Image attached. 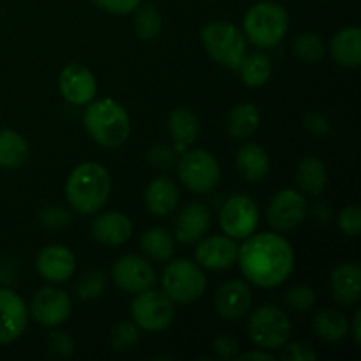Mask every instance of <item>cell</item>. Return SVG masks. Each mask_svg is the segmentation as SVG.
<instances>
[{
  "instance_id": "e0dca14e",
  "label": "cell",
  "mask_w": 361,
  "mask_h": 361,
  "mask_svg": "<svg viewBox=\"0 0 361 361\" xmlns=\"http://www.w3.org/2000/svg\"><path fill=\"white\" fill-rule=\"evenodd\" d=\"M35 268L39 275L48 282H66L76 270V257L66 245H46L35 257Z\"/></svg>"
},
{
  "instance_id": "d6986e66",
  "label": "cell",
  "mask_w": 361,
  "mask_h": 361,
  "mask_svg": "<svg viewBox=\"0 0 361 361\" xmlns=\"http://www.w3.org/2000/svg\"><path fill=\"white\" fill-rule=\"evenodd\" d=\"M330 291L342 307L356 305L361 296V268L358 263L338 264L330 275Z\"/></svg>"
},
{
  "instance_id": "7a4b0ae2",
  "label": "cell",
  "mask_w": 361,
  "mask_h": 361,
  "mask_svg": "<svg viewBox=\"0 0 361 361\" xmlns=\"http://www.w3.org/2000/svg\"><path fill=\"white\" fill-rule=\"evenodd\" d=\"M111 194V176L97 162H83L73 169L66 182L67 203L83 215L101 210Z\"/></svg>"
},
{
  "instance_id": "f1b7e54d",
  "label": "cell",
  "mask_w": 361,
  "mask_h": 361,
  "mask_svg": "<svg viewBox=\"0 0 361 361\" xmlns=\"http://www.w3.org/2000/svg\"><path fill=\"white\" fill-rule=\"evenodd\" d=\"M314 331L319 338L326 342H338L348 335L349 324L344 314L337 309H321L314 317Z\"/></svg>"
},
{
  "instance_id": "7bdbcfd3",
  "label": "cell",
  "mask_w": 361,
  "mask_h": 361,
  "mask_svg": "<svg viewBox=\"0 0 361 361\" xmlns=\"http://www.w3.org/2000/svg\"><path fill=\"white\" fill-rule=\"evenodd\" d=\"M303 127L307 133H310L316 137H324L331 130L330 120L321 113H309L303 116Z\"/></svg>"
},
{
  "instance_id": "ac0fdd59",
  "label": "cell",
  "mask_w": 361,
  "mask_h": 361,
  "mask_svg": "<svg viewBox=\"0 0 361 361\" xmlns=\"http://www.w3.org/2000/svg\"><path fill=\"white\" fill-rule=\"evenodd\" d=\"M238 256V247L235 240L228 235H214L197 245L196 259L197 263L208 270H226L235 264Z\"/></svg>"
},
{
  "instance_id": "60d3db41",
  "label": "cell",
  "mask_w": 361,
  "mask_h": 361,
  "mask_svg": "<svg viewBox=\"0 0 361 361\" xmlns=\"http://www.w3.org/2000/svg\"><path fill=\"white\" fill-rule=\"evenodd\" d=\"M284 353H282V360L286 361H314L317 360V353L314 351L310 345L303 344V342H286Z\"/></svg>"
},
{
  "instance_id": "b9f144b4",
  "label": "cell",
  "mask_w": 361,
  "mask_h": 361,
  "mask_svg": "<svg viewBox=\"0 0 361 361\" xmlns=\"http://www.w3.org/2000/svg\"><path fill=\"white\" fill-rule=\"evenodd\" d=\"M212 351L221 360H233L238 355V342L231 335H219L212 344Z\"/></svg>"
},
{
  "instance_id": "7c38bea8",
  "label": "cell",
  "mask_w": 361,
  "mask_h": 361,
  "mask_svg": "<svg viewBox=\"0 0 361 361\" xmlns=\"http://www.w3.org/2000/svg\"><path fill=\"white\" fill-rule=\"evenodd\" d=\"M71 312H73L71 296L60 288L48 286L35 293L32 298L30 314L42 326H59L69 319Z\"/></svg>"
},
{
  "instance_id": "d4e9b609",
  "label": "cell",
  "mask_w": 361,
  "mask_h": 361,
  "mask_svg": "<svg viewBox=\"0 0 361 361\" xmlns=\"http://www.w3.org/2000/svg\"><path fill=\"white\" fill-rule=\"evenodd\" d=\"M236 168L247 182H259L270 171V157L257 143H247L236 154Z\"/></svg>"
},
{
  "instance_id": "836d02e7",
  "label": "cell",
  "mask_w": 361,
  "mask_h": 361,
  "mask_svg": "<svg viewBox=\"0 0 361 361\" xmlns=\"http://www.w3.org/2000/svg\"><path fill=\"white\" fill-rule=\"evenodd\" d=\"M109 344L116 353H129L140 344V328L134 321H122L115 324L109 335Z\"/></svg>"
},
{
  "instance_id": "8fae6325",
  "label": "cell",
  "mask_w": 361,
  "mask_h": 361,
  "mask_svg": "<svg viewBox=\"0 0 361 361\" xmlns=\"http://www.w3.org/2000/svg\"><path fill=\"white\" fill-rule=\"evenodd\" d=\"M307 215V200L302 192L284 189L271 197L267 208L268 224L277 231H291L303 222Z\"/></svg>"
},
{
  "instance_id": "2e32d148",
  "label": "cell",
  "mask_w": 361,
  "mask_h": 361,
  "mask_svg": "<svg viewBox=\"0 0 361 361\" xmlns=\"http://www.w3.org/2000/svg\"><path fill=\"white\" fill-rule=\"evenodd\" d=\"M28 323V309L23 298L11 289H0V345L23 335Z\"/></svg>"
},
{
  "instance_id": "484cf974",
  "label": "cell",
  "mask_w": 361,
  "mask_h": 361,
  "mask_svg": "<svg viewBox=\"0 0 361 361\" xmlns=\"http://www.w3.org/2000/svg\"><path fill=\"white\" fill-rule=\"evenodd\" d=\"M296 182L302 192L309 196H319L328 182V173L323 161L317 157H305L296 169Z\"/></svg>"
},
{
  "instance_id": "f6af8a7d",
  "label": "cell",
  "mask_w": 361,
  "mask_h": 361,
  "mask_svg": "<svg viewBox=\"0 0 361 361\" xmlns=\"http://www.w3.org/2000/svg\"><path fill=\"white\" fill-rule=\"evenodd\" d=\"M235 358L240 360V361H245V360H261V361L270 360L271 361V360H275L274 356H271L270 353L264 351V349H261V351H249V353H245V355H240V356L236 355Z\"/></svg>"
},
{
  "instance_id": "f35d334b",
  "label": "cell",
  "mask_w": 361,
  "mask_h": 361,
  "mask_svg": "<svg viewBox=\"0 0 361 361\" xmlns=\"http://www.w3.org/2000/svg\"><path fill=\"white\" fill-rule=\"evenodd\" d=\"M338 228L348 236H358L361 229V210L358 204H349L338 215Z\"/></svg>"
},
{
  "instance_id": "d6a6232c",
  "label": "cell",
  "mask_w": 361,
  "mask_h": 361,
  "mask_svg": "<svg viewBox=\"0 0 361 361\" xmlns=\"http://www.w3.org/2000/svg\"><path fill=\"white\" fill-rule=\"evenodd\" d=\"M293 51L302 62L314 63L323 59L326 49H324V42L321 41L319 35L307 32V34L296 35L295 42H293Z\"/></svg>"
},
{
  "instance_id": "d590c367",
  "label": "cell",
  "mask_w": 361,
  "mask_h": 361,
  "mask_svg": "<svg viewBox=\"0 0 361 361\" xmlns=\"http://www.w3.org/2000/svg\"><path fill=\"white\" fill-rule=\"evenodd\" d=\"M316 291L310 286L295 284L286 293V303L296 312H307L316 305Z\"/></svg>"
},
{
  "instance_id": "83f0119b",
  "label": "cell",
  "mask_w": 361,
  "mask_h": 361,
  "mask_svg": "<svg viewBox=\"0 0 361 361\" xmlns=\"http://www.w3.org/2000/svg\"><path fill=\"white\" fill-rule=\"evenodd\" d=\"M28 143L16 130H0V168L16 169L27 162Z\"/></svg>"
},
{
  "instance_id": "bcb514c9",
  "label": "cell",
  "mask_w": 361,
  "mask_h": 361,
  "mask_svg": "<svg viewBox=\"0 0 361 361\" xmlns=\"http://www.w3.org/2000/svg\"><path fill=\"white\" fill-rule=\"evenodd\" d=\"M353 337H355L356 345H361V310H356L353 317Z\"/></svg>"
},
{
  "instance_id": "1f68e13d",
  "label": "cell",
  "mask_w": 361,
  "mask_h": 361,
  "mask_svg": "<svg viewBox=\"0 0 361 361\" xmlns=\"http://www.w3.org/2000/svg\"><path fill=\"white\" fill-rule=\"evenodd\" d=\"M134 30L143 41H154L162 32V14L154 4L140 7L134 16Z\"/></svg>"
},
{
  "instance_id": "7402d4cb",
  "label": "cell",
  "mask_w": 361,
  "mask_h": 361,
  "mask_svg": "<svg viewBox=\"0 0 361 361\" xmlns=\"http://www.w3.org/2000/svg\"><path fill=\"white\" fill-rule=\"evenodd\" d=\"M178 200L180 194L175 182L166 176H157L152 180L145 192V203H147L148 212L155 217H164V215L171 214L178 207Z\"/></svg>"
},
{
  "instance_id": "6da1fadb",
  "label": "cell",
  "mask_w": 361,
  "mask_h": 361,
  "mask_svg": "<svg viewBox=\"0 0 361 361\" xmlns=\"http://www.w3.org/2000/svg\"><path fill=\"white\" fill-rule=\"evenodd\" d=\"M236 261L247 281L257 288H277L288 281L295 270V250L284 236L277 233H259L247 236L238 247Z\"/></svg>"
},
{
  "instance_id": "30bf717a",
  "label": "cell",
  "mask_w": 361,
  "mask_h": 361,
  "mask_svg": "<svg viewBox=\"0 0 361 361\" xmlns=\"http://www.w3.org/2000/svg\"><path fill=\"white\" fill-rule=\"evenodd\" d=\"M219 224L233 240H245L259 224V208L249 196H233L222 207Z\"/></svg>"
},
{
  "instance_id": "ab89813d",
  "label": "cell",
  "mask_w": 361,
  "mask_h": 361,
  "mask_svg": "<svg viewBox=\"0 0 361 361\" xmlns=\"http://www.w3.org/2000/svg\"><path fill=\"white\" fill-rule=\"evenodd\" d=\"M148 161H150L152 166H155V168L168 169L176 162V152L175 148H171L169 145L159 143L148 152Z\"/></svg>"
},
{
  "instance_id": "f546056e",
  "label": "cell",
  "mask_w": 361,
  "mask_h": 361,
  "mask_svg": "<svg viewBox=\"0 0 361 361\" xmlns=\"http://www.w3.org/2000/svg\"><path fill=\"white\" fill-rule=\"evenodd\" d=\"M236 71L240 73V78L247 87H263L271 76V60L263 51L245 53Z\"/></svg>"
},
{
  "instance_id": "5b68a950",
  "label": "cell",
  "mask_w": 361,
  "mask_h": 361,
  "mask_svg": "<svg viewBox=\"0 0 361 361\" xmlns=\"http://www.w3.org/2000/svg\"><path fill=\"white\" fill-rule=\"evenodd\" d=\"M201 44L208 55L228 69L236 71L247 53V39L228 21H212L200 34Z\"/></svg>"
},
{
  "instance_id": "603a6c76",
  "label": "cell",
  "mask_w": 361,
  "mask_h": 361,
  "mask_svg": "<svg viewBox=\"0 0 361 361\" xmlns=\"http://www.w3.org/2000/svg\"><path fill=\"white\" fill-rule=\"evenodd\" d=\"M330 53L335 62L345 69H356L361 63V30L358 27H345L331 39Z\"/></svg>"
},
{
  "instance_id": "9c48e42d",
  "label": "cell",
  "mask_w": 361,
  "mask_h": 361,
  "mask_svg": "<svg viewBox=\"0 0 361 361\" xmlns=\"http://www.w3.org/2000/svg\"><path fill=\"white\" fill-rule=\"evenodd\" d=\"M130 316L137 328L147 331H164L175 319V303L161 291L147 289L137 293L130 303Z\"/></svg>"
},
{
  "instance_id": "3957f363",
  "label": "cell",
  "mask_w": 361,
  "mask_h": 361,
  "mask_svg": "<svg viewBox=\"0 0 361 361\" xmlns=\"http://www.w3.org/2000/svg\"><path fill=\"white\" fill-rule=\"evenodd\" d=\"M83 122L92 140L109 150L122 147L130 133V120L126 108L109 97L88 102Z\"/></svg>"
},
{
  "instance_id": "74e56055",
  "label": "cell",
  "mask_w": 361,
  "mask_h": 361,
  "mask_svg": "<svg viewBox=\"0 0 361 361\" xmlns=\"http://www.w3.org/2000/svg\"><path fill=\"white\" fill-rule=\"evenodd\" d=\"M39 219H41V224L46 226L49 229H60L66 228V226L71 224L73 217H71V212L66 210L62 207H46L42 208L41 214H39Z\"/></svg>"
},
{
  "instance_id": "277c9868",
  "label": "cell",
  "mask_w": 361,
  "mask_h": 361,
  "mask_svg": "<svg viewBox=\"0 0 361 361\" xmlns=\"http://www.w3.org/2000/svg\"><path fill=\"white\" fill-rule=\"evenodd\" d=\"M289 28L288 11L277 2H259L243 16V35L257 48H274Z\"/></svg>"
},
{
  "instance_id": "44dd1931",
  "label": "cell",
  "mask_w": 361,
  "mask_h": 361,
  "mask_svg": "<svg viewBox=\"0 0 361 361\" xmlns=\"http://www.w3.org/2000/svg\"><path fill=\"white\" fill-rule=\"evenodd\" d=\"M92 236L104 245H122L133 236L134 226L127 215L120 212H106L92 222Z\"/></svg>"
},
{
  "instance_id": "4dcf8cb0",
  "label": "cell",
  "mask_w": 361,
  "mask_h": 361,
  "mask_svg": "<svg viewBox=\"0 0 361 361\" xmlns=\"http://www.w3.org/2000/svg\"><path fill=\"white\" fill-rule=\"evenodd\" d=\"M141 250L154 261H169L175 254V240L164 228H150L143 233Z\"/></svg>"
},
{
  "instance_id": "ba28073f",
  "label": "cell",
  "mask_w": 361,
  "mask_h": 361,
  "mask_svg": "<svg viewBox=\"0 0 361 361\" xmlns=\"http://www.w3.org/2000/svg\"><path fill=\"white\" fill-rule=\"evenodd\" d=\"M178 176L194 194H207L221 180V166L214 154L207 150H185L178 161Z\"/></svg>"
},
{
  "instance_id": "8992f818",
  "label": "cell",
  "mask_w": 361,
  "mask_h": 361,
  "mask_svg": "<svg viewBox=\"0 0 361 361\" xmlns=\"http://www.w3.org/2000/svg\"><path fill=\"white\" fill-rule=\"evenodd\" d=\"M207 284L201 267L190 259H175L162 274V293L180 305L200 300L207 291Z\"/></svg>"
},
{
  "instance_id": "4316f807",
  "label": "cell",
  "mask_w": 361,
  "mask_h": 361,
  "mask_svg": "<svg viewBox=\"0 0 361 361\" xmlns=\"http://www.w3.org/2000/svg\"><path fill=\"white\" fill-rule=\"evenodd\" d=\"M261 122V113L257 106L250 102L235 106L228 115V133L235 140H245L252 136Z\"/></svg>"
},
{
  "instance_id": "4fadbf2b",
  "label": "cell",
  "mask_w": 361,
  "mask_h": 361,
  "mask_svg": "<svg viewBox=\"0 0 361 361\" xmlns=\"http://www.w3.org/2000/svg\"><path fill=\"white\" fill-rule=\"evenodd\" d=\"M113 281L122 291L137 295L155 284V271L147 259L134 254L120 257L113 267Z\"/></svg>"
},
{
  "instance_id": "8d00e7d4",
  "label": "cell",
  "mask_w": 361,
  "mask_h": 361,
  "mask_svg": "<svg viewBox=\"0 0 361 361\" xmlns=\"http://www.w3.org/2000/svg\"><path fill=\"white\" fill-rule=\"evenodd\" d=\"M48 348L49 353L56 358H69L76 351V344L74 338L66 331H53L48 337Z\"/></svg>"
},
{
  "instance_id": "cb8c5ba5",
  "label": "cell",
  "mask_w": 361,
  "mask_h": 361,
  "mask_svg": "<svg viewBox=\"0 0 361 361\" xmlns=\"http://www.w3.org/2000/svg\"><path fill=\"white\" fill-rule=\"evenodd\" d=\"M169 136L175 143L176 154H183L200 136V120L190 109L176 108L173 109L168 120Z\"/></svg>"
},
{
  "instance_id": "e575fe53",
  "label": "cell",
  "mask_w": 361,
  "mask_h": 361,
  "mask_svg": "<svg viewBox=\"0 0 361 361\" xmlns=\"http://www.w3.org/2000/svg\"><path fill=\"white\" fill-rule=\"evenodd\" d=\"M106 289V274L101 270H90L78 282V296L85 302L95 300L104 293Z\"/></svg>"
},
{
  "instance_id": "52a82bcc",
  "label": "cell",
  "mask_w": 361,
  "mask_h": 361,
  "mask_svg": "<svg viewBox=\"0 0 361 361\" xmlns=\"http://www.w3.org/2000/svg\"><path fill=\"white\" fill-rule=\"evenodd\" d=\"M249 337L264 351L282 349L291 338V321L288 314L275 305H261L249 319Z\"/></svg>"
},
{
  "instance_id": "9a60e30c",
  "label": "cell",
  "mask_w": 361,
  "mask_h": 361,
  "mask_svg": "<svg viewBox=\"0 0 361 361\" xmlns=\"http://www.w3.org/2000/svg\"><path fill=\"white\" fill-rule=\"evenodd\" d=\"M215 312L226 321H240L252 307V291L243 281H228L217 289L214 296Z\"/></svg>"
},
{
  "instance_id": "ffe728a7",
  "label": "cell",
  "mask_w": 361,
  "mask_h": 361,
  "mask_svg": "<svg viewBox=\"0 0 361 361\" xmlns=\"http://www.w3.org/2000/svg\"><path fill=\"white\" fill-rule=\"evenodd\" d=\"M210 228V212L204 204L190 203L175 219V238L182 243H194Z\"/></svg>"
},
{
  "instance_id": "ee69618b",
  "label": "cell",
  "mask_w": 361,
  "mask_h": 361,
  "mask_svg": "<svg viewBox=\"0 0 361 361\" xmlns=\"http://www.w3.org/2000/svg\"><path fill=\"white\" fill-rule=\"evenodd\" d=\"M97 7L113 14H129L140 7L141 0H92Z\"/></svg>"
},
{
  "instance_id": "5bb4252c",
  "label": "cell",
  "mask_w": 361,
  "mask_h": 361,
  "mask_svg": "<svg viewBox=\"0 0 361 361\" xmlns=\"http://www.w3.org/2000/svg\"><path fill=\"white\" fill-rule=\"evenodd\" d=\"M59 87L63 99L74 106H87L97 94L94 73L80 63H71L60 73Z\"/></svg>"
}]
</instances>
